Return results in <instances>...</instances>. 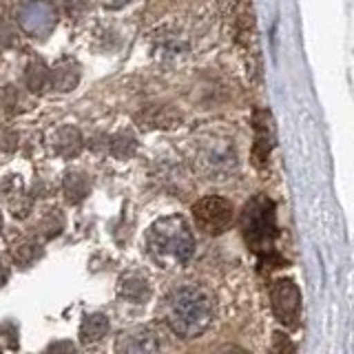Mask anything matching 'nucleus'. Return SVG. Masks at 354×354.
<instances>
[{"label":"nucleus","mask_w":354,"mask_h":354,"mask_svg":"<svg viewBox=\"0 0 354 354\" xmlns=\"http://www.w3.org/2000/svg\"><path fill=\"white\" fill-rule=\"evenodd\" d=\"M166 324L182 339H195L210 326L213 304L208 295L197 286H177L166 297Z\"/></svg>","instance_id":"obj_1"},{"label":"nucleus","mask_w":354,"mask_h":354,"mask_svg":"<svg viewBox=\"0 0 354 354\" xmlns=\"http://www.w3.org/2000/svg\"><path fill=\"white\" fill-rule=\"evenodd\" d=\"M147 246L155 263L164 266V268H173V266H184L193 257L195 237L184 217L171 215L158 219L149 228Z\"/></svg>","instance_id":"obj_2"},{"label":"nucleus","mask_w":354,"mask_h":354,"mask_svg":"<svg viewBox=\"0 0 354 354\" xmlns=\"http://www.w3.org/2000/svg\"><path fill=\"white\" fill-rule=\"evenodd\" d=\"M241 232L246 239L248 248L261 257L268 266V261L281 263V259L274 252V241H277V217H274V204L268 197L257 195L243 206L241 213Z\"/></svg>","instance_id":"obj_3"},{"label":"nucleus","mask_w":354,"mask_h":354,"mask_svg":"<svg viewBox=\"0 0 354 354\" xmlns=\"http://www.w3.org/2000/svg\"><path fill=\"white\" fill-rule=\"evenodd\" d=\"M232 204L226 197L219 195H206L197 199L193 204V219L199 230H204L206 235H221L232 224Z\"/></svg>","instance_id":"obj_4"},{"label":"nucleus","mask_w":354,"mask_h":354,"mask_svg":"<svg viewBox=\"0 0 354 354\" xmlns=\"http://www.w3.org/2000/svg\"><path fill=\"white\" fill-rule=\"evenodd\" d=\"M270 304L279 324L286 328H297L299 317H301V295L295 281L277 279L270 288Z\"/></svg>","instance_id":"obj_5"},{"label":"nucleus","mask_w":354,"mask_h":354,"mask_svg":"<svg viewBox=\"0 0 354 354\" xmlns=\"http://www.w3.org/2000/svg\"><path fill=\"white\" fill-rule=\"evenodd\" d=\"M118 354H160V339L151 328H136L120 337Z\"/></svg>","instance_id":"obj_6"},{"label":"nucleus","mask_w":354,"mask_h":354,"mask_svg":"<svg viewBox=\"0 0 354 354\" xmlns=\"http://www.w3.org/2000/svg\"><path fill=\"white\" fill-rule=\"evenodd\" d=\"M274 144V133H272V122L268 111H257L254 113V149H252V160L257 169H263L266 162L270 158Z\"/></svg>","instance_id":"obj_7"},{"label":"nucleus","mask_w":354,"mask_h":354,"mask_svg":"<svg viewBox=\"0 0 354 354\" xmlns=\"http://www.w3.org/2000/svg\"><path fill=\"white\" fill-rule=\"evenodd\" d=\"M149 292V281L142 272H129L120 279V295L129 299V301H147Z\"/></svg>","instance_id":"obj_8"},{"label":"nucleus","mask_w":354,"mask_h":354,"mask_svg":"<svg viewBox=\"0 0 354 354\" xmlns=\"http://www.w3.org/2000/svg\"><path fill=\"white\" fill-rule=\"evenodd\" d=\"M109 332V319L102 313H93V315H86L82 319V326H80V339L82 343H95L100 341Z\"/></svg>","instance_id":"obj_9"},{"label":"nucleus","mask_w":354,"mask_h":354,"mask_svg":"<svg viewBox=\"0 0 354 354\" xmlns=\"http://www.w3.org/2000/svg\"><path fill=\"white\" fill-rule=\"evenodd\" d=\"M140 122L149 129H169L177 122V113L169 106H151L140 113Z\"/></svg>","instance_id":"obj_10"},{"label":"nucleus","mask_w":354,"mask_h":354,"mask_svg":"<svg viewBox=\"0 0 354 354\" xmlns=\"http://www.w3.org/2000/svg\"><path fill=\"white\" fill-rule=\"evenodd\" d=\"M53 147L60 155H64V158H73V155H77L82 149V136L73 127H64L58 131V136H55Z\"/></svg>","instance_id":"obj_11"},{"label":"nucleus","mask_w":354,"mask_h":354,"mask_svg":"<svg viewBox=\"0 0 354 354\" xmlns=\"http://www.w3.org/2000/svg\"><path fill=\"white\" fill-rule=\"evenodd\" d=\"M88 188H91V184H88V180L82 173H69L64 177V182H62L64 197L69 199L71 204L82 202V199L88 195Z\"/></svg>","instance_id":"obj_12"},{"label":"nucleus","mask_w":354,"mask_h":354,"mask_svg":"<svg viewBox=\"0 0 354 354\" xmlns=\"http://www.w3.org/2000/svg\"><path fill=\"white\" fill-rule=\"evenodd\" d=\"M40 254H42L40 243L31 241V239L20 241L18 246H14V259H16V263H20V266L33 263V261H36V259L40 257Z\"/></svg>","instance_id":"obj_13"},{"label":"nucleus","mask_w":354,"mask_h":354,"mask_svg":"<svg viewBox=\"0 0 354 354\" xmlns=\"http://www.w3.org/2000/svg\"><path fill=\"white\" fill-rule=\"evenodd\" d=\"M138 149V142L131 133H120V136L113 138L111 142V151H113L115 158H131L133 153Z\"/></svg>","instance_id":"obj_14"},{"label":"nucleus","mask_w":354,"mask_h":354,"mask_svg":"<svg viewBox=\"0 0 354 354\" xmlns=\"http://www.w3.org/2000/svg\"><path fill=\"white\" fill-rule=\"evenodd\" d=\"M47 66H42L40 62H33L27 66V86L31 91H42L44 84H47Z\"/></svg>","instance_id":"obj_15"},{"label":"nucleus","mask_w":354,"mask_h":354,"mask_svg":"<svg viewBox=\"0 0 354 354\" xmlns=\"http://www.w3.org/2000/svg\"><path fill=\"white\" fill-rule=\"evenodd\" d=\"M272 354H295L290 339L281 335V332H274V337H272Z\"/></svg>","instance_id":"obj_16"},{"label":"nucleus","mask_w":354,"mask_h":354,"mask_svg":"<svg viewBox=\"0 0 354 354\" xmlns=\"http://www.w3.org/2000/svg\"><path fill=\"white\" fill-rule=\"evenodd\" d=\"M47 354H75V348L69 341H55L47 348Z\"/></svg>","instance_id":"obj_17"},{"label":"nucleus","mask_w":354,"mask_h":354,"mask_svg":"<svg viewBox=\"0 0 354 354\" xmlns=\"http://www.w3.org/2000/svg\"><path fill=\"white\" fill-rule=\"evenodd\" d=\"M219 354H248L246 350H241V348H235V346H230V348H224Z\"/></svg>","instance_id":"obj_18"},{"label":"nucleus","mask_w":354,"mask_h":354,"mask_svg":"<svg viewBox=\"0 0 354 354\" xmlns=\"http://www.w3.org/2000/svg\"><path fill=\"white\" fill-rule=\"evenodd\" d=\"M7 281V270H5V266H3V261H0V286H3Z\"/></svg>","instance_id":"obj_19"},{"label":"nucleus","mask_w":354,"mask_h":354,"mask_svg":"<svg viewBox=\"0 0 354 354\" xmlns=\"http://www.w3.org/2000/svg\"><path fill=\"white\" fill-rule=\"evenodd\" d=\"M106 3L115 7V5H124V3H129V0H106Z\"/></svg>","instance_id":"obj_20"},{"label":"nucleus","mask_w":354,"mask_h":354,"mask_svg":"<svg viewBox=\"0 0 354 354\" xmlns=\"http://www.w3.org/2000/svg\"><path fill=\"white\" fill-rule=\"evenodd\" d=\"M0 230H3V215H0Z\"/></svg>","instance_id":"obj_21"},{"label":"nucleus","mask_w":354,"mask_h":354,"mask_svg":"<svg viewBox=\"0 0 354 354\" xmlns=\"http://www.w3.org/2000/svg\"><path fill=\"white\" fill-rule=\"evenodd\" d=\"M0 354H3V352H0Z\"/></svg>","instance_id":"obj_22"}]
</instances>
